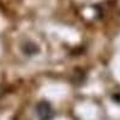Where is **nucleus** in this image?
I'll list each match as a JSON object with an SVG mask.
<instances>
[{
    "instance_id": "1",
    "label": "nucleus",
    "mask_w": 120,
    "mask_h": 120,
    "mask_svg": "<svg viewBox=\"0 0 120 120\" xmlns=\"http://www.w3.org/2000/svg\"><path fill=\"white\" fill-rule=\"evenodd\" d=\"M36 113L40 120H52L54 116V112L52 109V106L46 101L40 102L36 107Z\"/></svg>"
}]
</instances>
